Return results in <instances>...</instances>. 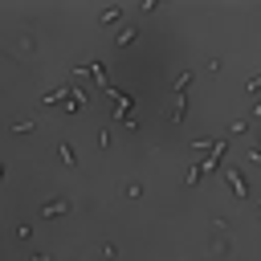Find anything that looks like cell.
Returning <instances> with one entry per match:
<instances>
[{"label":"cell","instance_id":"cell-1","mask_svg":"<svg viewBox=\"0 0 261 261\" xmlns=\"http://www.w3.org/2000/svg\"><path fill=\"white\" fill-rule=\"evenodd\" d=\"M224 179H228V188L237 192V200H249V184H245V175H241L237 167H224Z\"/></svg>","mask_w":261,"mask_h":261},{"label":"cell","instance_id":"cell-2","mask_svg":"<svg viewBox=\"0 0 261 261\" xmlns=\"http://www.w3.org/2000/svg\"><path fill=\"white\" fill-rule=\"evenodd\" d=\"M228 249H232V241H228V232H212V245H208V257H228Z\"/></svg>","mask_w":261,"mask_h":261},{"label":"cell","instance_id":"cell-3","mask_svg":"<svg viewBox=\"0 0 261 261\" xmlns=\"http://www.w3.org/2000/svg\"><path fill=\"white\" fill-rule=\"evenodd\" d=\"M224 151H228V139H220V143H212V151H208V159L200 163L204 171H212V167H220V159H224Z\"/></svg>","mask_w":261,"mask_h":261},{"label":"cell","instance_id":"cell-4","mask_svg":"<svg viewBox=\"0 0 261 261\" xmlns=\"http://www.w3.org/2000/svg\"><path fill=\"white\" fill-rule=\"evenodd\" d=\"M135 37H139V29H135V24H122V29L114 33V49H126V45H135Z\"/></svg>","mask_w":261,"mask_h":261},{"label":"cell","instance_id":"cell-5","mask_svg":"<svg viewBox=\"0 0 261 261\" xmlns=\"http://www.w3.org/2000/svg\"><path fill=\"white\" fill-rule=\"evenodd\" d=\"M61 212H69V200H45L41 204V216H61Z\"/></svg>","mask_w":261,"mask_h":261},{"label":"cell","instance_id":"cell-6","mask_svg":"<svg viewBox=\"0 0 261 261\" xmlns=\"http://www.w3.org/2000/svg\"><path fill=\"white\" fill-rule=\"evenodd\" d=\"M86 73H90L98 86H106V65H102V61H86Z\"/></svg>","mask_w":261,"mask_h":261},{"label":"cell","instance_id":"cell-7","mask_svg":"<svg viewBox=\"0 0 261 261\" xmlns=\"http://www.w3.org/2000/svg\"><path fill=\"white\" fill-rule=\"evenodd\" d=\"M184 110H188V94H175V106H171V122L175 126L184 122Z\"/></svg>","mask_w":261,"mask_h":261},{"label":"cell","instance_id":"cell-8","mask_svg":"<svg viewBox=\"0 0 261 261\" xmlns=\"http://www.w3.org/2000/svg\"><path fill=\"white\" fill-rule=\"evenodd\" d=\"M57 159H61L65 167H73V163H77V159H73V147H69V143H57Z\"/></svg>","mask_w":261,"mask_h":261},{"label":"cell","instance_id":"cell-9","mask_svg":"<svg viewBox=\"0 0 261 261\" xmlns=\"http://www.w3.org/2000/svg\"><path fill=\"white\" fill-rule=\"evenodd\" d=\"M122 16V8H102V16H98V24H114Z\"/></svg>","mask_w":261,"mask_h":261},{"label":"cell","instance_id":"cell-10","mask_svg":"<svg viewBox=\"0 0 261 261\" xmlns=\"http://www.w3.org/2000/svg\"><path fill=\"white\" fill-rule=\"evenodd\" d=\"M188 82H192V69H184V73L175 77V94H188Z\"/></svg>","mask_w":261,"mask_h":261},{"label":"cell","instance_id":"cell-11","mask_svg":"<svg viewBox=\"0 0 261 261\" xmlns=\"http://www.w3.org/2000/svg\"><path fill=\"white\" fill-rule=\"evenodd\" d=\"M122 196H126V200H139V196H143V184H122Z\"/></svg>","mask_w":261,"mask_h":261},{"label":"cell","instance_id":"cell-12","mask_svg":"<svg viewBox=\"0 0 261 261\" xmlns=\"http://www.w3.org/2000/svg\"><path fill=\"white\" fill-rule=\"evenodd\" d=\"M33 130H37L33 122H16V126H12V135H33Z\"/></svg>","mask_w":261,"mask_h":261},{"label":"cell","instance_id":"cell-13","mask_svg":"<svg viewBox=\"0 0 261 261\" xmlns=\"http://www.w3.org/2000/svg\"><path fill=\"white\" fill-rule=\"evenodd\" d=\"M200 175H204V167L196 163V167H188V184H200Z\"/></svg>","mask_w":261,"mask_h":261},{"label":"cell","instance_id":"cell-14","mask_svg":"<svg viewBox=\"0 0 261 261\" xmlns=\"http://www.w3.org/2000/svg\"><path fill=\"white\" fill-rule=\"evenodd\" d=\"M257 90H261V73H257V77H249V94H257Z\"/></svg>","mask_w":261,"mask_h":261},{"label":"cell","instance_id":"cell-15","mask_svg":"<svg viewBox=\"0 0 261 261\" xmlns=\"http://www.w3.org/2000/svg\"><path fill=\"white\" fill-rule=\"evenodd\" d=\"M249 163H257V167H261V147H253V151H249Z\"/></svg>","mask_w":261,"mask_h":261},{"label":"cell","instance_id":"cell-16","mask_svg":"<svg viewBox=\"0 0 261 261\" xmlns=\"http://www.w3.org/2000/svg\"><path fill=\"white\" fill-rule=\"evenodd\" d=\"M253 114H257V118H261V102H253Z\"/></svg>","mask_w":261,"mask_h":261},{"label":"cell","instance_id":"cell-17","mask_svg":"<svg viewBox=\"0 0 261 261\" xmlns=\"http://www.w3.org/2000/svg\"><path fill=\"white\" fill-rule=\"evenodd\" d=\"M33 261H49V257H45V253H33Z\"/></svg>","mask_w":261,"mask_h":261}]
</instances>
